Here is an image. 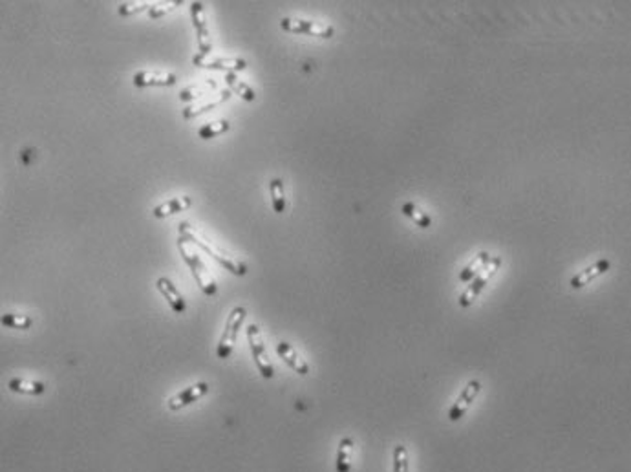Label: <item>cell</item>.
<instances>
[{"label": "cell", "mask_w": 631, "mask_h": 472, "mask_svg": "<svg viewBox=\"0 0 631 472\" xmlns=\"http://www.w3.org/2000/svg\"><path fill=\"white\" fill-rule=\"evenodd\" d=\"M193 65L207 70H222V72H242L247 68V61L242 57H218V55H202L196 54L193 57Z\"/></svg>", "instance_id": "obj_7"}, {"label": "cell", "mask_w": 631, "mask_h": 472, "mask_svg": "<svg viewBox=\"0 0 631 472\" xmlns=\"http://www.w3.org/2000/svg\"><path fill=\"white\" fill-rule=\"evenodd\" d=\"M231 96H233V92H231V90H222V96H220L218 99H214L213 103H205V105H198V107L183 108V119H187V121H191V119L200 118V116H204V114L211 112V110H214V108H218V107H222V105H225V103H227L231 99Z\"/></svg>", "instance_id": "obj_16"}, {"label": "cell", "mask_w": 631, "mask_h": 472, "mask_svg": "<svg viewBox=\"0 0 631 472\" xmlns=\"http://www.w3.org/2000/svg\"><path fill=\"white\" fill-rule=\"evenodd\" d=\"M156 288H158V291L163 295V299H167L169 306L172 308V312L178 313V315H182V313L187 312V302H185V299H183L182 293L178 291V288L174 286V282H172L171 279L161 277V279H158V282H156Z\"/></svg>", "instance_id": "obj_12"}, {"label": "cell", "mask_w": 631, "mask_h": 472, "mask_svg": "<svg viewBox=\"0 0 631 472\" xmlns=\"http://www.w3.org/2000/svg\"><path fill=\"white\" fill-rule=\"evenodd\" d=\"M269 194H271V204H273V211L277 215L286 213L288 207V200H286V191H284V182L280 178H273L269 182Z\"/></svg>", "instance_id": "obj_22"}, {"label": "cell", "mask_w": 631, "mask_h": 472, "mask_svg": "<svg viewBox=\"0 0 631 472\" xmlns=\"http://www.w3.org/2000/svg\"><path fill=\"white\" fill-rule=\"evenodd\" d=\"M247 312L246 308L236 306L233 308V312L229 313L227 317V322H225L224 332H222V337H220V343L216 346V355H218L220 359H227L233 354V350H235L236 339H238V332H240L242 324L246 321Z\"/></svg>", "instance_id": "obj_3"}, {"label": "cell", "mask_w": 631, "mask_h": 472, "mask_svg": "<svg viewBox=\"0 0 631 472\" xmlns=\"http://www.w3.org/2000/svg\"><path fill=\"white\" fill-rule=\"evenodd\" d=\"M154 2H149V0H136V2H123V4H119L118 13L121 17H130V15H138L141 11L150 10Z\"/></svg>", "instance_id": "obj_27"}, {"label": "cell", "mask_w": 631, "mask_h": 472, "mask_svg": "<svg viewBox=\"0 0 631 472\" xmlns=\"http://www.w3.org/2000/svg\"><path fill=\"white\" fill-rule=\"evenodd\" d=\"M178 249L182 253L183 260H185V264H187L189 269H191V273H193L196 284L200 286V290L204 291L205 295H216V293H218V284H216L213 273H211L209 268H207V264L202 260L198 251L194 249L193 244H191L187 238L178 236Z\"/></svg>", "instance_id": "obj_2"}, {"label": "cell", "mask_w": 631, "mask_h": 472, "mask_svg": "<svg viewBox=\"0 0 631 472\" xmlns=\"http://www.w3.org/2000/svg\"><path fill=\"white\" fill-rule=\"evenodd\" d=\"M11 392L26 394V396H43L46 392V385L43 381H28V379H11L8 383Z\"/></svg>", "instance_id": "obj_21"}, {"label": "cell", "mask_w": 631, "mask_h": 472, "mask_svg": "<svg viewBox=\"0 0 631 472\" xmlns=\"http://www.w3.org/2000/svg\"><path fill=\"white\" fill-rule=\"evenodd\" d=\"M401 211H403V215L408 216L410 220L416 222V226H419L421 229H428V227L432 226V218H430V216H428L427 213H423V211L419 209L418 205L412 204V202H407V204H403Z\"/></svg>", "instance_id": "obj_24"}, {"label": "cell", "mask_w": 631, "mask_h": 472, "mask_svg": "<svg viewBox=\"0 0 631 472\" xmlns=\"http://www.w3.org/2000/svg\"><path fill=\"white\" fill-rule=\"evenodd\" d=\"M2 326L13 330H30L33 326V319L24 313H6L2 315Z\"/></svg>", "instance_id": "obj_25"}, {"label": "cell", "mask_w": 631, "mask_h": 472, "mask_svg": "<svg viewBox=\"0 0 631 472\" xmlns=\"http://www.w3.org/2000/svg\"><path fill=\"white\" fill-rule=\"evenodd\" d=\"M480 392H482V383L476 381V379L469 381V385L465 387V390H463V392L460 394V397H458V401H456L454 405H452V408H450V412H449L450 421H460V419L465 416L467 410L471 408L472 403L476 401V397Z\"/></svg>", "instance_id": "obj_9"}, {"label": "cell", "mask_w": 631, "mask_h": 472, "mask_svg": "<svg viewBox=\"0 0 631 472\" xmlns=\"http://www.w3.org/2000/svg\"><path fill=\"white\" fill-rule=\"evenodd\" d=\"M500 266H502V257L491 258V262H489L487 268L483 269V273L478 275L476 279L472 280L471 284L467 286V290L463 291V293H461V297H460V306L461 308H469L472 304V302L476 301L478 295H480V293H482V291L485 290V288H487V284L492 280V277H494V275L498 273V269H500Z\"/></svg>", "instance_id": "obj_5"}, {"label": "cell", "mask_w": 631, "mask_h": 472, "mask_svg": "<svg viewBox=\"0 0 631 472\" xmlns=\"http://www.w3.org/2000/svg\"><path fill=\"white\" fill-rule=\"evenodd\" d=\"M610 268H611L610 260H606V258H602V260H599V262H595L593 266H589V268L582 269L580 273L575 275L569 284H571L573 290H580V288H584L586 284H589V282L597 279V277L608 273V271H610Z\"/></svg>", "instance_id": "obj_14"}, {"label": "cell", "mask_w": 631, "mask_h": 472, "mask_svg": "<svg viewBox=\"0 0 631 472\" xmlns=\"http://www.w3.org/2000/svg\"><path fill=\"white\" fill-rule=\"evenodd\" d=\"M489 262H491V257H489V253H480V255H476V257H474V260H472L471 264H469V266H465V268H463V271H461L460 273V282H463V284H471L472 280L476 279L478 275H480V269H485L489 266Z\"/></svg>", "instance_id": "obj_19"}, {"label": "cell", "mask_w": 631, "mask_h": 472, "mask_svg": "<svg viewBox=\"0 0 631 472\" xmlns=\"http://www.w3.org/2000/svg\"><path fill=\"white\" fill-rule=\"evenodd\" d=\"M284 32L299 33V35H311V37L332 39L335 30L330 24H321V22L304 21V19H282L280 22Z\"/></svg>", "instance_id": "obj_6"}, {"label": "cell", "mask_w": 631, "mask_h": 472, "mask_svg": "<svg viewBox=\"0 0 631 472\" xmlns=\"http://www.w3.org/2000/svg\"><path fill=\"white\" fill-rule=\"evenodd\" d=\"M277 354H279L280 359H282L291 370L297 372L299 376H308V374H310V365L306 363L304 357H300L299 352H297L291 344L284 343V341L277 343Z\"/></svg>", "instance_id": "obj_13"}, {"label": "cell", "mask_w": 631, "mask_h": 472, "mask_svg": "<svg viewBox=\"0 0 631 472\" xmlns=\"http://www.w3.org/2000/svg\"><path fill=\"white\" fill-rule=\"evenodd\" d=\"M225 83L229 86V90L233 94H236L238 97H242L244 101H255L257 99V94L253 90L251 86L244 83L240 77L236 76L235 72H229V74H225Z\"/></svg>", "instance_id": "obj_20"}, {"label": "cell", "mask_w": 631, "mask_h": 472, "mask_svg": "<svg viewBox=\"0 0 631 472\" xmlns=\"http://www.w3.org/2000/svg\"><path fill=\"white\" fill-rule=\"evenodd\" d=\"M191 19H193V26L196 30V37H198L200 54L209 55L211 50H213V41H211L209 28H207L204 2H193L191 4Z\"/></svg>", "instance_id": "obj_8"}, {"label": "cell", "mask_w": 631, "mask_h": 472, "mask_svg": "<svg viewBox=\"0 0 631 472\" xmlns=\"http://www.w3.org/2000/svg\"><path fill=\"white\" fill-rule=\"evenodd\" d=\"M229 129L231 123L227 119H216V121H211V123H205L204 127H200L198 136L202 140H213V138H218V136L229 132Z\"/></svg>", "instance_id": "obj_23"}, {"label": "cell", "mask_w": 631, "mask_h": 472, "mask_svg": "<svg viewBox=\"0 0 631 472\" xmlns=\"http://www.w3.org/2000/svg\"><path fill=\"white\" fill-rule=\"evenodd\" d=\"M178 235L183 236V238H187L193 246L200 247L202 251L211 255V257H213L220 266H224L229 273L236 275V277H244V275L247 273L246 264L240 262V260H236L235 257H231V255H227V253L222 251V249H218L204 233H200L198 229L194 226H191L189 222H182V224L178 226Z\"/></svg>", "instance_id": "obj_1"}, {"label": "cell", "mask_w": 631, "mask_h": 472, "mask_svg": "<svg viewBox=\"0 0 631 472\" xmlns=\"http://www.w3.org/2000/svg\"><path fill=\"white\" fill-rule=\"evenodd\" d=\"M246 335L249 348H251L253 359H255V365H257L260 376L264 379H271L275 376V368L271 365V361L268 359V354H266V343H264L260 328L257 324H249L246 330Z\"/></svg>", "instance_id": "obj_4"}, {"label": "cell", "mask_w": 631, "mask_h": 472, "mask_svg": "<svg viewBox=\"0 0 631 472\" xmlns=\"http://www.w3.org/2000/svg\"><path fill=\"white\" fill-rule=\"evenodd\" d=\"M209 390H211L209 383H205V381L196 383V385H193V387H187L185 390H182V392H178L176 396H172L171 399H169V408H171V410H182V408H185V407H189V405H193V403L200 401L202 397L209 394Z\"/></svg>", "instance_id": "obj_10"}, {"label": "cell", "mask_w": 631, "mask_h": 472, "mask_svg": "<svg viewBox=\"0 0 631 472\" xmlns=\"http://www.w3.org/2000/svg\"><path fill=\"white\" fill-rule=\"evenodd\" d=\"M353 443L352 438H343L339 441L337 460H335V471L337 472H350L352 471V456H353Z\"/></svg>", "instance_id": "obj_18"}, {"label": "cell", "mask_w": 631, "mask_h": 472, "mask_svg": "<svg viewBox=\"0 0 631 472\" xmlns=\"http://www.w3.org/2000/svg\"><path fill=\"white\" fill-rule=\"evenodd\" d=\"M216 90H218V83L213 79H209V81H205V83H200V85H193V86H187V88H183L178 97H180V101L191 103V101H196V99H200V97H204L205 94H213V92H216Z\"/></svg>", "instance_id": "obj_17"}, {"label": "cell", "mask_w": 631, "mask_h": 472, "mask_svg": "<svg viewBox=\"0 0 631 472\" xmlns=\"http://www.w3.org/2000/svg\"><path fill=\"white\" fill-rule=\"evenodd\" d=\"M182 4H183L182 0H165V2H154L152 8L149 10V17L150 19H160V17L169 15L171 11H174Z\"/></svg>", "instance_id": "obj_26"}, {"label": "cell", "mask_w": 631, "mask_h": 472, "mask_svg": "<svg viewBox=\"0 0 631 472\" xmlns=\"http://www.w3.org/2000/svg\"><path fill=\"white\" fill-rule=\"evenodd\" d=\"M132 83L138 88L145 86H172L178 83V76L163 70H140L132 76Z\"/></svg>", "instance_id": "obj_11"}, {"label": "cell", "mask_w": 631, "mask_h": 472, "mask_svg": "<svg viewBox=\"0 0 631 472\" xmlns=\"http://www.w3.org/2000/svg\"><path fill=\"white\" fill-rule=\"evenodd\" d=\"M394 472H410L408 451L405 445H396L394 449Z\"/></svg>", "instance_id": "obj_28"}, {"label": "cell", "mask_w": 631, "mask_h": 472, "mask_svg": "<svg viewBox=\"0 0 631 472\" xmlns=\"http://www.w3.org/2000/svg\"><path fill=\"white\" fill-rule=\"evenodd\" d=\"M189 207H193V198L183 194V196H176V198H171L163 202V204L156 205L152 213H154L156 218H169V216H174L178 213L187 211Z\"/></svg>", "instance_id": "obj_15"}]
</instances>
